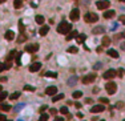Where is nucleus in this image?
<instances>
[{
  "label": "nucleus",
  "instance_id": "nucleus-1",
  "mask_svg": "<svg viewBox=\"0 0 125 121\" xmlns=\"http://www.w3.org/2000/svg\"><path fill=\"white\" fill-rule=\"evenodd\" d=\"M69 31H72V25L69 23H65V21H63V23H60V25L57 27V32L59 33H63V35H67Z\"/></svg>",
  "mask_w": 125,
  "mask_h": 121
},
{
  "label": "nucleus",
  "instance_id": "nucleus-2",
  "mask_svg": "<svg viewBox=\"0 0 125 121\" xmlns=\"http://www.w3.org/2000/svg\"><path fill=\"white\" fill-rule=\"evenodd\" d=\"M105 91L108 92L109 94H115L116 91H117V85H116V83H113V81L106 83V84H105Z\"/></svg>",
  "mask_w": 125,
  "mask_h": 121
},
{
  "label": "nucleus",
  "instance_id": "nucleus-3",
  "mask_svg": "<svg viewBox=\"0 0 125 121\" xmlns=\"http://www.w3.org/2000/svg\"><path fill=\"white\" fill-rule=\"evenodd\" d=\"M96 73H89V74H87V76H84V77L81 79V83L83 84H91V83H93V81L96 80Z\"/></svg>",
  "mask_w": 125,
  "mask_h": 121
},
{
  "label": "nucleus",
  "instance_id": "nucleus-4",
  "mask_svg": "<svg viewBox=\"0 0 125 121\" xmlns=\"http://www.w3.org/2000/svg\"><path fill=\"white\" fill-rule=\"evenodd\" d=\"M84 20L87 23H96L98 20V16L96 14H92V12H88L87 15H84Z\"/></svg>",
  "mask_w": 125,
  "mask_h": 121
},
{
  "label": "nucleus",
  "instance_id": "nucleus-5",
  "mask_svg": "<svg viewBox=\"0 0 125 121\" xmlns=\"http://www.w3.org/2000/svg\"><path fill=\"white\" fill-rule=\"evenodd\" d=\"M96 5H97L98 9H106V8H109V5H111V1L109 0H98L97 3H96Z\"/></svg>",
  "mask_w": 125,
  "mask_h": 121
},
{
  "label": "nucleus",
  "instance_id": "nucleus-6",
  "mask_svg": "<svg viewBox=\"0 0 125 121\" xmlns=\"http://www.w3.org/2000/svg\"><path fill=\"white\" fill-rule=\"evenodd\" d=\"M116 74H117V72L115 71V69H108V71H105L104 74H102V77L106 79V80H111V79H115Z\"/></svg>",
  "mask_w": 125,
  "mask_h": 121
},
{
  "label": "nucleus",
  "instance_id": "nucleus-7",
  "mask_svg": "<svg viewBox=\"0 0 125 121\" xmlns=\"http://www.w3.org/2000/svg\"><path fill=\"white\" fill-rule=\"evenodd\" d=\"M69 17H71L72 21H77L79 19H80V11H79L77 8L72 9V11H71V15H69Z\"/></svg>",
  "mask_w": 125,
  "mask_h": 121
},
{
  "label": "nucleus",
  "instance_id": "nucleus-8",
  "mask_svg": "<svg viewBox=\"0 0 125 121\" xmlns=\"http://www.w3.org/2000/svg\"><path fill=\"white\" fill-rule=\"evenodd\" d=\"M105 111V107L104 104H100V105H95V107H92L91 112L92 113H101V112Z\"/></svg>",
  "mask_w": 125,
  "mask_h": 121
},
{
  "label": "nucleus",
  "instance_id": "nucleus-9",
  "mask_svg": "<svg viewBox=\"0 0 125 121\" xmlns=\"http://www.w3.org/2000/svg\"><path fill=\"white\" fill-rule=\"evenodd\" d=\"M25 51L29 52V53H35L39 51V44H32V45H27L25 47Z\"/></svg>",
  "mask_w": 125,
  "mask_h": 121
},
{
  "label": "nucleus",
  "instance_id": "nucleus-10",
  "mask_svg": "<svg viewBox=\"0 0 125 121\" xmlns=\"http://www.w3.org/2000/svg\"><path fill=\"white\" fill-rule=\"evenodd\" d=\"M105 32V28L102 27V25H97V27H95L93 29H92V33L93 35H101Z\"/></svg>",
  "mask_w": 125,
  "mask_h": 121
},
{
  "label": "nucleus",
  "instance_id": "nucleus-11",
  "mask_svg": "<svg viewBox=\"0 0 125 121\" xmlns=\"http://www.w3.org/2000/svg\"><path fill=\"white\" fill-rule=\"evenodd\" d=\"M41 68V63H33V64H31L29 65V72H37L39 69Z\"/></svg>",
  "mask_w": 125,
  "mask_h": 121
},
{
  "label": "nucleus",
  "instance_id": "nucleus-12",
  "mask_svg": "<svg viewBox=\"0 0 125 121\" xmlns=\"http://www.w3.org/2000/svg\"><path fill=\"white\" fill-rule=\"evenodd\" d=\"M45 93H47L48 96H53V94L57 93V88L53 87V85H52V87H48L47 89H45Z\"/></svg>",
  "mask_w": 125,
  "mask_h": 121
},
{
  "label": "nucleus",
  "instance_id": "nucleus-13",
  "mask_svg": "<svg viewBox=\"0 0 125 121\" xmlns=\"http://www.w3.org/2000/svg\"><path fill=\"white\" fill-rule=\"evenodd\" d=\"M68 36H67V40L69 41V40H72V39H76V37H77V31H69V32H68Z\"/></svg>",
  "mask_w": 125,
  "mask_h": 121
},
{
  "label": "nucleus",
  "instance_id": "nucleus-14",
  "mask_svg": "<svg viewBox=\"0 0 125 121\" xmlns=\"http://www.w3.org/2000/svg\"><path fill=\"white\" fill-rule=\"evenodd\" d=\"M106 55L111 57H113V59H118V52L116 49H108L106 51Z\"/></svg>",
  "mask_w": 125,
  "mask_h": 121
},
{
  "label": "nucleus",
  "instance_id": "nucleus-15",
  "mask_svg": "<svg viewBox=\"0 0 125 121\" xmlns=\"http://www.w3.org/2000/svg\"><path fill=\"white\" fill-rule=\"evenodd\" d=\"M49 32V27L48 25H41L40 31H39V33H40V36H45V35Z\"/></svg>",
  "mask_w": 125,
  "mask_h": 121
},
{
  "label": "nucleus",
  "instance_id": "nucleus-16",
  "mask_svg": "<svg viewBox=\"0 0 125 121\" xmlns=\"http://www.w3.org/2000/svg\"><path fill=\"white\" fill-rule=\"evenodd\" d=\"M65 96H64V93H56V94H53L52 96V101H55V102H57V101H60V100H63Z\"/></svg>",
  "mask_w": 125,
  "mask_h": 121
},
{
  "label": "nucleus",
  "instance_id": "nucleus-17",
  "mask_svg": "<svg viewBox=\"0 0 125 121\" xmlns=\"http://www.w3.org/2000/svg\"><path fill=\"white\" fill-rule=\"evenodd\" d=\"M4 37H5V39H7V40H14L15 39V33H14V31H7V32H5V35H4Z\"/></svg>",
  "mask_w": 125,
  "mask_h": 121
},
{
  "label": "nucleus",
  "instance_id": "nucleus-18",
  "mask_svg": "<svg viewBox=\"0 0 125 121\" xmlns=\"http://www.w3.org/2000/svg\"><path fill=\"white\" fill-rule=\"evenodd\" d=\"M101 44H102V47H109V44H111V39H109L108 36H104V37H102V40H101Z\"/></svg>",
  "mask_w": 125,
  "mask_h": 121
},
{
  "label": "nucleus",
  "instance_id": "nucleus-19",
  "mask_svg": "<svg viewBox=\"0 0 125 121\" xmlns=\"http://www.w3.org/2000/svg\"><path fill=\"white\" fill-rule=\"evenodd\" d=\"M11 105L9 104H0V111L1 112H8V111H11Z\"/></svg>",
  "mask_w": 125,
  "mask_h": 121
},
{
  "label": "nucleus",
  "instance_id": "nucleus-20",
  "mask_svg": "<svg viewBox=\"0 0 125 121\" xmlns=\"http://www.w3.org/2000/svg\"><path fill=\"white\" fill-rule=\"evenodd\" d=\"M113 15H115V11H105L104 12V19H112L113 17Z\"/></svg>",
  "mask_w": 125,
  "mask_h": 121
},
{
  "label": "nucleus",
  "instance_id": "nucleus-21",
  "mask_svg": "<svg viewBox=\"0 0 125 121\" xmlns=\"http://www.w3.org/2000/svg\"><path fill=\"white\" fill-rule=\"evenodd\" d=\"M76 39H77V43L81 44V43H84V41L87 40V36H85L84 33H81V35H77V37H76Z\"/></svg>",
  "mask_w": 125,
  "mask_h": 121
},
{
  "label": "nucleus",
  "instance_id": "nucleus-22",
  "mask_svg": "<svg viewBox=\"0 0 125 121\" xmlns=\"http://www.w3.org/2000/svg\"><path fill=\"white\" fill-rule=\"evenodd\" d=\"M35 20H36V23H37V24L43 25V24H44V20H45V19H44L43 16H41V15H37V16L35 17Z\"/></svg>",
  "mask_w": 125,
  "mask_h": 121
},
{
  "label": "nucleus",
  "instance_id": "nucleus-23",
  "mask_svg": "<svg viewBox=\"0 0 125 121\" xmlns=\"http://www.w3.org/2000/svg\"><path fill=\"white\" fill-rule=\"evenodd\" d=\"M14 7L16 8V9H19V8L23 7V0H15V3H14Z\"/></svg>",
  "mask_w": 125,
  "mask_h": 121
},
{
  "label": "nucleus",
  "instance_id": "nucleus-24",
  "mask_svg": "<svg viewBox=\"0 0 125 121\" xmlns=\"http://www.w3.org/2000/svg\"><path fill=\"white\" fill-rule=\"evenodd\" d=\"M20 97V92H14V93L9 96V100H17Z\"/></svg>",
  "mask_w": 125,
  "mask_h": 121
},
{
  "label": "nucleus",
  "instance_id": "nucleus-25",
  "mask_svg": "<svg viewBox=\"0 0 125 121\" xmlns=\"http://www.w3.org/2000/svg\"><path fill=\"white\" fill-rule=\"evenodd\" d=\"M72 96H73V98H80L81 96H83V92L81 91H74Z\"/></svg>",
  "mask_w": 125,
  "mask_h": 121
},
{
  "label": "nucleus",
  "instance_id": "nucleus-26",
  "mask_svg": "<svg viewBox=\"0 0 125 121\" xmlns=\"http://www.w3.org/2000/svg\"><path fill=\"white\" fill-rule=\"evenodd\" d=\"M16 53H17V52H16V51H11V52H9V55H8V56H7V59H8V60H12V59H15V56H16Z\"/></svg>",
  "mask_w": 125,
  "mask_h": 121
},
{
  "label": "nucleus",
  "instance_id": "nucleus-27",
  "mask_svg": "<svg viewBox=\"0 0 125 121\" xmlns=\"http://www.w3.org/2000/svg\"><path fill=\"white\" fill-rule=\"evenodd\" d=\"M7 96H8V93L7 92H0V102H3V100H5V98H7Z\"/></svg>",
  "mask_w": 125,
  "mask_h": 121
},
{
  "label": "nucleus",
  "instance_id": "nucleus-28",
  "mask_svg": "<svg viewBox=\"0 0 125 121\" xmlns=\"http://www.w3.org/2000/svg\"><path fill=\"white\" fill-rule=\"evenodd\" d=\"M25 40H27V36H25V35H24V32H23V33L20 35V37L17 39V43H24Z\"/></svg>",
  "mask_w": 125,
  "mask_h": 121
},
{
  "label": "nucleus",
  "instance_id": "nucleus-29",
  "mask_svg": "<svg viewBox=\"0 0 125 121\" xmlns=\"http://www.w3.org/2000/svg\"><path fill=\"white\" fill-rule=\"evenodd\" d=\"M45 76H47V77H57V73H56V72H45Z\"/></svg>",
  "mask_w": 125,
  "mask_h": 121
},
{
  "label": "nucleus",
  "instance_id": "nucleus-30",
  "mask_svg": "<svg viewBox=\"0 0 125 121\" xmlns=\"http://www.w3.org/2000/svg\"><path fill=\"white\" fill-rule=\"evenodd\" d=\"M98 101H100V104H105V105L109 104V100L108 98H105V97H100L98 98Z\"/></svg>",
  "mask_w": 125,
  "mask_h": 121
},
{
  "label": "nucleus",
  "instance_id": "nucleus-31",
  "mask_svg": "<svg viewBox=\"0 0 125 121\" xmlns=\"http://www.w3.org/2000/svg\"><path fill=\"white\" fill-rule=\"evenodd\" d=\"M20 57H21V53H19V52H17L16 56H15V59H16V64H17V65H20V64H21V63H20Z\"/></svg>",
  "mask_w": 125,
  "mask_h": 121
},
{
  "label": "nucleus",
  "instance_id": "nucleus-32",
  "mask_svg": "<svg viewBox=\"0 0 125 121\" xmlns=\"http://www.w3.org/2000/svg\"><path fill=\"white\" fill-rule=\"evenodd\" d=\"M77 48L76 47H71V48H68V52H69V53H77Z\"/></svg>",
  "mask_w": 125,
  "mask_h": 121
},
{
  "label": "nucleus",
  "instance_id": "nucleus-33",
  "mask_svg": "<svg viewBox=\"0 0 125 121\" xmlns=\"http://www.w3.org/2000/svg\"><path fill=\"white\" fill-rule=\"evenodd\" d=\"M115 108H118V109H122V108H124V102H122V101H118V102H116Z\"/></svg>",
  "mask_w": 125,
  "mask_h": 121
},
{
  "label": "nucleus",
  "instance_id": "nucleus-34",
  "mask_svg": "<svg viewBox=\"0 0 125 121\" xmlns=\"http://www.w3.org/2000/svg\"><path fill=\"white\" fill-rule=\"evenodd\" d=\"M11 67H12V63H11V60H8L7 59V63L4 64V68H5V69H9Z\"/></svg>",
  "mask_w": 125,
  "mask_h": 121
},
{
  "label": "nucleus",
  "instance_id": "nucleus-35",
  "mask_svg": "<svg viewBox=\"0 0 125 121\" xmlns=\"http://www.w3.org/2000/svg\"><path fill=\"white\" fill-rule=\"evenodd\" d=\"M24 89H25V91H28V92H33L35 91V88L32 87V85H25V87H24Z\"/></svg>",
  "mask_w": 125,
  "mask_h": 121
},
{
  "label": "nucleus",
  "instance_id": "nucleus-36",
  "mask_svg": "<svg viewBox=\"0 0 125 121\" xmlns=\"http://www.w3.org/2000/svg\"><path fill=\"white\" fill-rule=\"evenodd\" d=\"M60 112H61V114H68V108L67 107H61Z\"/></svg>",
  "mask_w": 125,
  "mask_h": 121
},
{
  "label": "nucleus",
  "instance_id": "nucleus-37",
  "mask_svg": "<svg viewBox=\"0 0 125 121\" xmlns=\"http://www.w3.org/2000/svg\"><path fill=\"white\" fill-rule=\"evenodd\" d=\"M48 118H49V116L41 112V114H40V120H44V121H45V120H48Z\"/></svg>",
  "mask_w": 125,
  "mask_h": 121
},
{
  "label": "nucleus",
  "instance_id": "nucleus-38",
  "mask_svg": "<svg viewBox=\"0 0 125 121\" xmlns=\"http://www.w3.org/2000/svg\"><path fill=\"white\" fill-rule=\"evenodd\" d=\"M19 29H20V33H23L24 31H25V27H24L21 23H19Z\"/></svg>",
  "mask_w": 125,
  "mask_h": 121
},
{
  "label": "nucleus",
  "instance_id": "nucleus-39",
  "mask_svg": "<svg viewBox=\"0 0 125 121\" xmlns=\"http://www.w3.org/2000/svg\"><path fill=\"white\" fill-rule=\"evenodd\" d=\"M49 113H51L52 116H55V114L57 113V111H56V109H55V108H52V109H49Z\"/></svg>",
  "mask_w": 125,
  "mask_h": 121
},
{
  "label": "nucleus",
  "instance_id": "nucleus-40",
  "mask_svg": "<svg viewBox=\"0 0 125 121\" xmlns=\"http://www.w3.org/2000/svg\"><path fill=\"white\" fill-rule=\"evenodd\" d=\"M117 74H118V77H122V74H124V71H122V69H118V71H117Z\"/></svg>",
  "mask_w": 125,
  "mask_h": 121
},
{
  "label": "nucleus",
  "instance_id": "nucleus-41",
  "mask_svg": "<svg viewBox=\"0 0 125 121\" xmlns=\"http://www.w3.org/2000/svg\"><path fill=\"white\" fill-rule=\"evenodd\" d=\"M98 92H100V88H93V89H92V93H98Z\"/></svg>",
  "mask_w": 125,
  "mask_h": 121
},
{
  "label": "nucleus",
  "instance_id": "nucleus-42",
  "mask_svg": "<svg viewBox=\"0 0 125 121\" xmlns=\"http://www.w3.org/2000/svg\"><path fill=\"white\" fill-rule=\"evenodd\" d=\"M0 120H7V116H5V114H1V113H0Z\"/></svg>",
  "mask_w": 125,
  "mask_h": 121
},
{
  "label": "nucleus",
  "instance_id": "nucleus-43",
  "mask_svg": "<svg viewBox=\"0 0 125 121\" xmlns=\"http://www.w3.org/2000/svg\"><path fill=\"white\" fill-rule=\"evenodd\" d=\"M4 69H5V68H4V64L3 63H0V72H3Z\"/></svg>",
  "mask_w": 125,
  "mask_h": 121
},
{
  "label": "nucleus",
  "instance_id": "nucleus-44",
  "mask_svg": "<svg viewBox=\"0 0 125 121\" xmlns=\"http://www.w3.org/2000/svg\"><path fill=\"white\" fill-rule=\"evenodd\" d=\"M74 107L77 108V109H80V108H81V104H80V102H74Z\"/></svg>",
  "mask_w": 125,
  "mask_h": 121
},
{
  "label": "nucleus",
  "instance_id": "nucleus-45",
  "mask_svg": "<svg viewBox=\"0 0 125 121\" xmlns=\"http://www.w3.org/2000/svg\"><path fill=\"white\" fill-rule=\"evenodd\" d=\"M44 109H47V107H45V105H44V107H41V108H40V111H39V112L41 113V112H44Z\"/></svg>",
  "mask_w": 125,
  "mask_h": 121
},
{
  "label": "nucleus",
  "instance_id": "nucleus-46",
  "mask_svg": "<svg viewBox=\"0 0 125 121\" xmlns=\"http://www.w3.org/2000/svg\"><path fill=\"white\" fill-rule=\"evenodd\" d=\"M120 20H121V21H122V23H124V24H125V16H120Z\"/></svg>",
  "mask_w": 125,
  "mask_h": 121
},
{
  "label": "nucleus",
  "instance_id": "nucleus-47",
  "mask_svg": "<svg viewBox=\"0 0 125 121\" xmlns=\"http://www.w3.org/2000/svg\"><path fill=\"white\" fill-rule=\"evenodd\" d=\"M0 81H1V83H5V81H7V77H1L0 79Z\"/></svg>",
  "mask_w": 125,
  "mask_h": 121
},
{
  "label": "nucleus",
  "instance_id": "nucleus-48",
  "mask_svg": "<svg viewBox=\"0 0 125 121\" xmlns=\"http://www.w3.org/2000/svg\"><path fill=\"white\" fill-rule=\"evenodd\" d=\"M85 101H87L88 104H92V98H87V100H85Z\"/></svg>",
  "mask_w": 125,
  "mask_h": 121
},
{
  "label": "nucleus",
  "instance_id": "nucleus-49",
  "mask_svg": "<svg viewBox=\"0 0 125 121\" xmlns=\"http://www.w3.org/2000/svg\"><path fill=\"white\" fill-rule=\"evenodd\" d=\"M77 117L79 118H83V113H80V112H79V113H77Z\"/></svg>",
  "mask_w": 125,
  "mask_h": 121
},
{
  "label": "nucleus",
  "instance_id": "nucleus-50",
  "mask_svg": "<svg viewBox=\"0 0 125 121\" xmlns=\"http://www.w3.org/2000/svg\"><path fill=\"white\" fill-rule=\"evenodd\" d=\"M55 118H56V120H57V121H60V120H63V117H59V116H56V117H55Z\"/></svg>",
  "mask_w": 125,
  "mask_h": 121
},
{
  "label": "nucleus",
  "instance_id": "nucleus-51",
  "mask_svg": "<svg viewBox=\"0 0 125 121\" xmlns=\"http://www.w3.org/2000/svg\"><path fill=\"white\" fill-rule=\"evenodd\" d=\"M118 36H120V37H125V31H124V32H122L121 35H118Z\"/></svg>",
  "mask_w": 125,
  "mask_h": 121
},
{
  "label": "nucleus",
  "instance_id": "nucleus-52",
  "mask_svg": "<svg viewBox=\"0 0 125 121\" xmlns=\"http://www.w3.org/2000/svg\"><path fill=\"white\" fill-rule=\"evenodd\" d=\"M1 91H3V87H1V85H0V92H1Z\"/></svg>",
  "mask_w": 125,
  "mask_h": 121
},
{
  "label": "nucleus",
  "instance_id": "nucleus-53",
  "mask_svg": "<svg viewBox=\"0 0 125 121\" xmlns=\"http://www.w3.org/2000/svg\"><path fill=\"white\" fill-rule=\"evenodd\" d=\"M4 1H5V0H0V3H4Z\"/></svg>",
  "mask_w": 125,
  "mask_h": 121
},
{
  "label": "nucleus",
  "instance_id": "nucleus-54",
  "mask_svg": "<svg viewBox=\"0 0 125 121\" xmlns=\"http://www.w3.org/2000/svg\"><path fill=\"white\" fill-rule=\"evenodd\" d=\"M120 1H125V0H120Z\"/></svg>",
  "mask_w": 125,
  "mask_h": 121
}]
</instances>
